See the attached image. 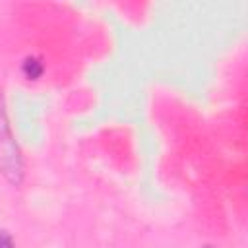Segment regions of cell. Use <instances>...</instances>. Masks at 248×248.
Segmentation results:
<instances>
[{"label":"cell","mask_w":248,"mask_h":248,"mask_svg":"<svg viewBox=\"0 0 248 248\" xmlns=\"http://www.w3.org/2000/svg\"><path fill=\"white\" fill-rule=\"evenodd\" d=\"M43 70H45L43 68V62L39 58H35V56L25 58L23 64H21V72H23V76L27 79H39L43 76Z\"/></svg>","instance_id":"7a4b0ae2"},{"label":"cell","mask_w":248,"mask_h":248,"mask_svg":"<svg viewBox=\"0 0 248 248\" xmlns=\"http://www.w3.org/2000/svg\"><path fill=\"white\" fill-rule=\"evenodd\" d=\"M202 248H213V246H202Z\"/></svg>","instance_id":"277c9868"},{"label":"cell","mask_w":248,"mask_h":248,"mask_svg":"<svg viewBox=\"0 0 248 248\" xmlns=\"http://www.w3.org/2000/svg\"><path fill=\"white\" fill-rule=\"evenodd\" d=\"M0 170L14 184H17L21 180V174H23L21 155H19L17 143H16L12 132H10L2 97H0Z\"/></svg>","instance_id":"6da1fadb"},{"label":"cell","mask_w":248,"mask_h":248,"mask_svg":"<svg viewBox=\"0 0 248 248\" xmlns=\"http://www.w3.org/2000/svg\"><path fill=\"white\" fill-rule=\"evenodd\" d=\"M0 248H16L14 246V238L6 231H0Z\"/></svg>","instance_id":"3957f363"}]
</instances>
